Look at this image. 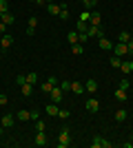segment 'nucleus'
Masks as SVG:
<instances>
[{
	"label": "nucleus",
	"mask_w": 133,
	"mask_h": 148,
	"mask_svg": "<svg viewBox=\"0 0 133 148\" xmlns=\"http://www.w3.org/2000/svg\"><path fill=\"white\" fill-rule=\"evenodd\" d=\"M69 144H71V133L69 128H62L60 135H58V148H67Z\"/></svg>",
	"instance_id": "obj_1"
},
{
	"label": "nucleus",
	"mask_w": 133,
	"mask_h": 148,
	"mask_svg": "<svg viewBox=\"0 0 133 148\" xmlns=\"http://www.w3.org/2000/svg\"><path fill=\"white\" fill-rule=\"evenodd\" d=\"M49 97H51V102H53V104H62V97H64V91L60 86H53L49 91Z\"/></svg>",
	"instance_id": "obj_2"
},
{
	"label": "nucleus",
	"mask_w": 133,
	"mask_h": 148,
	"mask_svg": "<svg viewBox=\"0 0 133 148\" xmlns=\"http://www.w3.org/2000/svg\"><path fill=\"white\" fill-rule=\"evenodd\" d=\"M113 144L111 142H107L104 137H100V135H95L93 139H91V148H111Z\"/></svg>",
	"instance_id": "obj_3"
},
{
	"label": "nucleus",
	"mask_w": 133,
	"mask_h": 148,
	"mask_svg": "<svg viewBox=\"0 0 133 148\" xmlns=\"http://www.w3.org/2000/svg\"><path fill=\"white\" fill-rule=\"evenodd\" d=\"M87 36L89 38H102L104 36V29H102V27H95V25H87Z\"/></svg>",
	"instance_id": "obj_4"
},
{
	"label": "nucleus",
	"mask_w": 133,
	"mask_h": 148,
	"mask_svg": "<svg viewBox=\"0 0 133 148\" xmlns=\"http://www.w3.org/2000/svg\"><path fill=\"white\" fill-rule=\"evenodd\" d=\"M62 7H64V2H49L47 5V11H49V16H60V11H62Z\"/></svg>",
	"instance_id": "obj_5"
},
{
	"label": "nucleus",
	"mask_w": 133,
	"mask_h": 148,
	"mask_svg": "<svg viewBox=\"0 0 133 148\" xmlns=\"http://www.w3.org/2000/svg\"><path fill=\"white\" fill-rule=\"evenodd\" d=\"M98 47H100L102 51H113V42H111V40H109V38H98Z\"/></svg>",
	"instance_id": "obj_6"
},
{
	"label": "nucleus",
	"mask_w": 133,
	"mask_h": 148,
	"mask_svg": "<svg viewBox=\"0 0 133 148\" xmlns=\"http://www.w3.org/2000/svg\"><path fill=\"white\" fill-rule=\"evenodd\" d=\"M84 108H87L89 113H98V108H100V102H98L95 97H91V99H87V102H84Z\"/></svg>",
	"instance_id": "obj_7"
},
{
	"label": "nucleus",
	"mask_w": 133,
	"mask_h": 148,
	"mask_svg": "<svg viewBox=\"0 0 133 148\" xmlns=\"http://www.w3.org/2000/svg\"><path fill=\"white\" fill-rule=\"evenodd\" d=\"M113 53L115 56H129V49H127V42H118V44H113Z\"/></svg>",
	"instance_id": "obj_8"
},
{
	"label": "nucleus",
	"mask_w": 133,
	"mask_h": 148,
	"mask_svg": "<svg viewBox=\"0 0 133 148\" xmlns=\"http://www.w3.org/2000/svg\"><path fill=\"white\" fill-rule=\"evenodd\" d=\"M53 86H58V77H53V75H51V77H49L47 82H42V84H40V88H42L44 93H49Z\"/></svg>",
	"instance_id": "obj_9"
},
{
	"label": "nucleus",
	"mask_w": 133,
	"mask_h": 148,
	"mask_svg": "<svg viewBox=\"0 0 133 148\" xmlns=\"http://www.w3.org/2000/svg\"><path fill=\"white\" fill-rule=\"evenodd\" d=\"M47 139H49V137H47V130H40V133H36V137H33V144H36V146H44Z\"/></svg>",
	"instance_id": "obj_10"
},
{
	"label": "nucleus",
	"mask_w": 133,
	"mask_h": 148,
	"mask_svg": "<svg viewBox=\"0 0 133 148\" xmlns=\"http://www.w3.org/2000/svg\"><path fill=\"white\" fill-rule=\"evenodd\" d=\"M0 126H2V128H11V126H13V115H11V113L2 115V119H0Z\"/></svg>",
	"instance_id": "obj_11"
},
{
	"label": "nucleus",
	"mask_w": 133,
	"mask_h": 148,
	"mask_svg": "<svg viewBox=\"0 0 133 148\" xmlns=\"http://www.w3.org/2000/svg\"><path fill=\"white\" fill-rule=\"evenodd\" d=\"M36 27H38V18L31 16V18H29V25H27V36H33V33H36Z\"/></svg>",
	"instance_id": "obj_12"
},
{
	"label": "nucleus",
	"mask_w": 133,
	"mask_h": 148,
	"mask_svg": "<svg viewBox=\"0 0 133 148\" xmlns=\"http://www.w3.org/2000/svg\"><path fill=\"white\" fill-rule=\"evenodd\" d=\"M89 25L102 27V13H98V11H91V18H89Z\"/></svg>",
	"instance_id": "obj_13"
},
{
	"label": "nucleus",
	"mask_w": 133,
	"mask_h": 148,
	"mask_svg": "<svg viewBox=\"0 0 133 148\" xmlns=\"http://www.w3.org/2000/svg\"><path fill=\"white\" fill-rule=\"evenodd\" d=\"M16 119H18V122H29V119H31V113L25 111V108H20V111L16 113Z\"/></svg>",
	"instance_id": "obj_14"
},
{
	"label": "nucleus",
	"mask_w": 133,
	"mask_h": 148,
	"mask_svg": "<svg viewBox=\"0 0 133 148\" xmlns=\"http://www.w3.org/2000/svg\"><path fill=\"white\" fill-rule=\"evenodd\" d=\"M120 71H122L124 75L133 73V62H131V60H122V66H120Z\"/></svg>",
	"instance_id": "obj_15"
},
{
	"label": "nucleus",
	"mask_w": 133,
	"mask_h": 148,
	"mask_svg": "<svg viewBox=\"0 0 133 148\" xmlns=\"http://www.w3.org/2000/svg\"><path fill=\"white\" fill-rule=\"evenodd\" d=\"M58 111H60V108H58V104H53V102L44 106V113H47V115H51V117H56V115H58Z\"/></svg>",
	"instance_id": "obj_16"
},
{
	"label": "nucleus",
	"mask_w": 133,
	"mask_h": 148,
	"mask_svg": "<svg viewBox=\"0 0 133 148\" xmlns=\"http://www.w3.org/2000/svg\"><path fill=\"white\" fill-rule=\"evenodd\" d=\"M20 93H22L25 97H31V93H33V84H29V82H25V84L20 86Z\"/></svg>",
	"instance_id": "obj_17"
},
{
	"label": "nucleus",
	"mask_w": 133,
	"mask_h": 148,
	"mask_svg": "<svg viewBox=\"0 0 133 148\" xmlns=\"http://www.w3.org/2000/svg\"><path fill=\"white\" fill-rule=\"evenodd\" d=\"M84 91H87V93H95V91H98V82H95L93 77H91V80H87V84H84Z\"/></svg>",
	"instance_id": "obj_18"
},
{
	"label": "nucleus",
	"mask_w": 133,
	"mask_h": 148,
	"mask_svg": "<svg viewBox=\"0 0 133 148\" xmlns=\"http://www.w3.org/2000/svg\"><path fill=\"white\" fill-rule=\"evenodd\" d=\"M71 91L76 93V95H82L84 93V84L82 82H71Z\"/></svg>",
	"instance_id": "obj_19"
},
{
	"label": "nucleus",
	"mask_w": 133,
	"mask_h": 148,
	"mask_svg": "<svg viewBox=\"0 0 133 148\" xmlns=\"http://www.w3.org/2000/svg\"><path fill=\"white\" fill-rule=\"evenodd\" d=\"M0 44H2V49H9V47L13 44V38H11V36H7V33H5V36L0 38Z\"/></svg>",
	"instance_id": "obj_20"
},
{
	"label": "nucleus",
	"mask_w": 133,
	"mask_h": 148,
	"mask_svg": "<svg viewBox=\"0 0 133 148\" xmlns=\"http://www.w3.org/2000/svg\"><path fill=\"white\" fill-rule=\"evenodd\" d=\"M2 22H5L7 27H9V25H13V22H16V18H13V13H11V11L2 13Z\"/></svg>",
	"instance_id": "obj_21"
},
{
	"label": "nucleus",
	"mask_w": 133,
	"mask_h": 148,
	"mask_svg": "<svg viewBox=\"0 0 133 148\" xmlns=\"http://www.w3.org/2000/svg\"><path fill=\"white\" fill-rule=\"evenodd\" d=\"M127 91H124V88H118V91H115V99H118V102H127Z\"/></svg>",
	"instance_id": "obj_22"
},
{
	"label": "nucleus",
	"mask_w": 133,
	"mask_h": 148,
	"mask_svg": "<svg viewBox=\"0 0 133 148\" xmlns=\"http://www.w3.org/2000/svg\"><path fill=\"white\" fill-rule=\"evenodd\" d=\"M127 115H129V113L124 111V108H118V111H115V122H124Z\"/></svg>",
	"instance_id": "obj_23"
},
{
	"label": "nucleus",
	"mask_w": 133,
	"mask_h": 148,
	"mask_svg": "<svg viewBox=\"0 0 133 148\" xmlns=\"http://www.w3.org/2000/svg\"><path fill=\"white\" fill-rule=\"evenodd\" d=\"M109 64H111L113 69H120V66H122V58H120V56H113L111 60H109Z\"/></svg>",
	"instance_id": "obj_24"
},
{
	"label": "nucleus",
	"mask_w": 133,
	"mask_h": 148,
	"mask_svg": "<svg viewBox=\"0 0 133 148\" xmlns=\"http://www.w3.org/2000/svg\"><path fill=\"white\" fill-rule=\"evenodd\" d=\"M84 51V44H80V42H76V44H71V53H76V56H80Z\"/></svg>",
	"instance_id": "obj_25"
},
{
	"label": "nucleus",
	"mask_w": 133,
	"mask_h": 148,
	"mask_svg": "<svg viewBox=\"0 0 133 148\" xmlns=\"http://www.w3.org/2000/svg\"><path fill=\"white\" fill-rule=\"evenodd\" d=\"M25 77H27V82H29V84H33V86H36V82H38V73H36V71H31V73H27Z\"/></svg>",
	"instance_id": "obj_26"
},
{
	"label": "nucleus",
	"mask_w": 133,
	"mask_h": 148,
	"mask_svg": "<svg viewBox=\"0 0 133 148\" xmlns=\"http://www.w3.org/2000/svg\"><path fill=\"white\" fill-rule=\"evenodd\" d=\"M78 36H80L78 31H71L69 36H67V40H69V44H76V42H80V40H78Z\"/></svg>",
	"instance_id": "obj_27"
},
{
	"label": "nucleus",
	"mask_w": 133,
	"mask_h": 148,
	"mask_svg": "<svg viewBox=\"0 0 133 148\" xmlns=\"http://www.w3.org/2000/svg\"><path fill=\"white\" fill-rule=\"evenodd\" d=\"M33 126H36V133H40V130H47V124H44L40 117L36 119V124H33Z\"/></svg>",
	"instance_id": "obj_28"
},
{
	"label": "nucleus",
	"mask_w": 133,
	"mask_h": 148,
	"mask_svg": "<svg viewBox=\"0 0 133 148\" xmlns=\"http://www.w3.org/2000/svg\"><path fill=\"white\" fill-rule=\"evenodd\" d=\"M87 25H89V22H80V20H78L76 31H78V33H87Z\"/></svg>",
	"instance_id": "obj_29"
},
{
	"label": "nucleus",
	"mask_w": 133,
	"mask_h": 148,
	"mask_svg": "<svg viewBox=\"0 0 133 148\" xmlns=\"http://www.w3.org/2000/svg\"><path fill=\"white\" fill-rule=\"evenodd\" d=\"M69 115H71V113L67 111V108H60V111H58V115H56V117H60V119H69Z\"/></svg>",
	"instance_id": "obj_30"
},
{
	"label": "nucleus",
	"mask_w": 133,
	"mask_h": 148,
	"mask_svg": "<svg viewBox=\"0 0 133 148\" xmlns=\"http://www.w3.org/2000/svg\"><path fill=\"white\" fill-rule=\"evenodd\" d=\"M89 18H91V11H87V9H84V11L80 13V18H78V20H80V22H89Z\"/></svg>",
	"instance_id": "obj_31"
},
{
	"label": "nucleus",
	"mask_w": 133,
	"mask_h": 148,
	"mask_svg": "<svg viewBox=\"0 0 133 148\" xmlns=\"http://www.w3.org/2000/svg\"><path fill=\"white\" fill-rule=\"evenodd\" d=\"M58 18H60V20H67V18H69V7H67V5L62 7V11H60V16H58Z\"/></svg>",
	"instance_id": "obj_32"
},
{
	"label": "nucleus",
	"mask_w": 133,
	"mask_h": 148,
	"mask_svg": "<svg viewBox=\"0 0 133 148\" xmlns=\"http://www.w3.org/2000/svg\"><path fill=\"white\" fill-rule=\"evenodd\" d=\"M131 33H129V31H122V33H120V42H129V40H131Z\"/></svg>",
	"instance_id": "obj_33"
},
{
	"label": "nucleus",
	"mask_w": 133,
	"mask_h": 148,
	"mask_svg": "<svg viewBox=\"0 0 133 148\" xmlns=\"http://www.w3.org/2000/svg\"><path fill=\"white\" fill-rule=\"evenodd\" d=\"M9 11V2L7 0H0V13H7Z\"/></svg>",
	"instance_id": "obj_34"
},
{
	"label": "nucleus",
	"mask_w": 133,
	"mask_h": 148,
	"mask_svg": "<svg viewBox=\"0 0 133 148\" xmlns=\"http://www.w3.org/2000/svg\"><path fill=\"white\" fill-rule=\"evenodd\" d=\"M60 88H62V91H71V82H69V80L60 82Z\"/></svg>",
	"instance_id": "obj_35"
},
{
	"label": "nucleus",
	"mask_w": 133,
	"mask_h": 148,
	"mask_svg": "<svg viewBox=\"0 0 133 148\" xmlns=\"http://www.w3.org/2000/svg\"><path fill=\"white\" fill-rule=\"evenodd\" d=\"M25 82H27V77H25V75H18V77H16V84H18V86H22Z\"/></svg>",
	"instance_id": "obj_36"
},
{
	"label": "nucleus",
	"mask_w": 133,
	"mask_h": 148,
	"mask_svg": "<svg viewBox=\"0 0 133 148\" xmlns=\"http://www.w3.org/2000/svg\"><path fill=\"white\" fill-rule=\"evenodd\" d=\"M129 86H131V84H129V80H120V86H118V88H124V91H127Z\"/></svg>",
	"instance_id": "obj_37"
},
{
	"label": "nucleus",
	"mask_w": 133,
	"mask_h": 148,
	"mask_svg": "<svg viewBox=\"0 0 133 148\" xmlns=\"http://www.w3.org/2000/svg\"><path fill=\"white\" fill-rule=\"evenodd\" d=\"M7 102H9V97H7V95H2V93H0V106H7Z\"/></svg>",
	"instance_id": "obj_38"
},
{
	"label": "nucleus",
	"mask_w": 133,
	"mask_h": 148,
	"mask_svg": "<svg viewBox=\"0 0 133 148\" xmlns=\"http://www.w3.org/2000/svg\"><path fill=\"white\" fill-rule=\"evenodd\" d=\"M5 33H7V25L0 20V36H5Z\"/></svg>",
	"instance_id": "obj_39"
},
{
	"label": "nucleus",
	"mask_w": 133,
	"mask_h": 148,
	"mask_svg": "<svg viewBox=\"0 0 133 148\" xmlns=\"http://www.w3.org/2000/svg\"><path fill=\"white\" fill-rule=\"evenodd\" d=\"M38 117H40V113H38V111H31V122H36Z\"/></svg>",
	"instance_id": "obj_40"
},
{
	"label": "nucleus",
	"mask_w": 133,
	"mask_h": 148,
	"mask_svg": "<svg viewBox=\"0 0 133 148\" xmlns=\"http://www.w3.org/2000/svg\"><path fill=\"white\" fill-rule=\"evenodd\" d=\"M127 49H129V53H133V38H131V40L127 42Z\"/></svg>",
	"instance_id": "obj_41"
},
{
	"label": "nucleus",
	"mask_w": 133,
	"mask_h": 148,
	"mask_svg": "<svg viewBox=\"0 0 133 148\" xmlns=\"http://www.w3.org/2000/svg\"><path fill=\"white\" fill-rule=\"evenodd\" d=\"M122 146H124V148H133V142H124Z\"/></svg>",
	"instance_id": "obj_42"
},
{
	"label": "nucleus",
	"mask_w": 133,
	"mask_h": 148,
	"mask_svg": "<svg viewBox=\"0 0 133 148\" xmlns=\"http://www.w3.org/2000/svg\"><path fill=\"white\" fill-rule=\"evenodd\" d=\"M91 2H93V7H95V5H98V2H100V0H91Z\"/></svg>",
	"instance_id": "obj_43"
},
{
	"label": "nucleus",
	"mask_w": 133,
	"mask_h": 148,
	"mask_svg": "<svg viewBox=\"0 0 133 148\" xmlns=\"http://www.w3.org/2000/svg\"><path fill=\"white\" fill-rule=\"evenodd\" d=\"M0 137H2V126H0Z\"/></svg>",
	"instance_id": "obj_44"
},
{
	"label": "nucleus",
	"mask_w": 133,
	"mask_h": 148,
	"mask_svg": "<svg viewBox=\"0 0 133 148\" xmlns=\"http://www.w3.org/2000/svg\"><path fill=\"white\" fill-rule=\"evenodd\" d=\"M0 20H2V13H0Z\"/></svg>",
	"instance_id": "obj_45"
},
{
	"label": "nucleus",
	"mask_w": 133,
	"mask_h": 148,
	"mask_svg": "<svg viewBox=\"0 0 133 148\" xmlns=\"http://www.w3.org/2000/svg\"><path fill=\"white\" fill-rule=\"evenodd\" d=\"M0 51H2V44H0Z\"/></svg>",
	"instance_id": "obj_46"
},
{
	"label": "nucleus",
	"mask_w": 133,
	"mask_h": 148,
	"mask_svg": "<svg viewBox=\"0 0 133 148\" xmlns=\"http://www.w3.org/2000/svg\"><path fill=\"white\" fill-rule=\"evenodd\" d=\"M49 2H53V0H49Z\"/></svg>",
	"instance_id": "obj_47"
},
{
	"label": "nucleus",
	"mask_w": 133,
	"mask_h": 148,
	"mask_svg": "<svg viewBox=\"0 0 133 148\" xmlns=\"http://www.w3.org/2000/svg\"><path fill=\"white\" fill-rule=\"evenodd\" d=\"M0 75H2V73H0Z\"/></svg>",
	"instance_id": "obj_48"
}]
</instances>
